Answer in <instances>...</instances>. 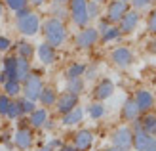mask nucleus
I'll return each mask as SVG.
<instances>
[{
    "label": "nucleus",
    "mask_w": 156,
    "mask_h": 151,
    "mask_svg": "<svg viewBox=\"0 0 156 151\" xmlns=\"http://www.w3.org/2000/svg\"><path fill=\"white\" fill-rule=\"evenodd\" d=\"M97 77V65H86V71H84V77L82 78H88V81H93Z\"/></svg>",
    "instance_id": "4c0bfd02"
},
{
    "label": "nucleus",
    "mask_w": 156,
    "mask_h": 151,
    "mask_svg": "<svg viewBox=\"0 0 156 151\" xmlns=\"http://www.w3.org/2000/svg\"><path fill=\"white\" fill-rule=\"evenodd\" d=\"M147 29H149V33L156 35V8H152V12L149 13V19H147Z\"/></svg>",
    "instance_id": "c9c22d12"
},
{
    "label": "nucleus",
    "mask_w": 156,
    "mask_h": 151,
    "mask_svg": "<svg viewBox=\"0 0 156 151\" xmlns=\"http://www.w3.org/2000/svg\"><path fill=\"white\" fill-rule=\"evenodd\" d=\"M122 36V33H120V29L118 27H116V25H111V27H108L107 31H105V33L103 35H99V40L101 42H112V40H118V38Z\"/></svg>",
    "instance_id": "cd10ccee"
},
{
    "label": "nucleus",
    "mask_w": 156,
    "mask_h": 151,
    "mask_svg": "<svg viewBox=\"0 0 156 151\" xmlns=\"http://www.w3.org/2000/svg\"><path fill=\"white\" fill-rule=\"evenodd\" d=\"M69 2H71V0H53V4H61V6H65Z\"/></svg>",
    "instance_id": "49530a36"
},
{
    "label": "nucleus",
    "mask_w": 156,
    "mask_h": 151,
    "mask_svg": "<svg viewBox=\"0 0 156 151\" xmlns=\"http://www.w3.org/2000/svg\"><path fill=\"white\" fill-rule=\"evenodd\" d=\"M67 15H69V10H65V6H61V4H53V8H51V17L65 19Z\"/></svg>",
    "instance_id": "72a5a7b5"
},
{
    "label": "nucleus",
    "mask_w": 156,
    "mask_h": 151,
    "mask_svg": "<svg viewBox=\"0 0 156 151\" xmlns=\"http://www.w3.org/2000/svg\"><path fill=\"white\" fill-rule=\"evenodd\" d=\"M78 101H80V96H76V94L65 90V92L57 94V100H55V111H57L59 115H65V113L73 111V109L78 105Z\"/></svg>",
    "instance_id": "6e6552de"
},
{
    "label": "nucleus",
    "mask_w": 156,
    "mask_h": 151,
    "mask_svg": "<svg viewBox=\"0 0 156 151\" xmlns=\"http://www.w3.org/2000/svg\"><path fill=\"white\" fill-rule=\"evenodd\" d=\"M4 15V4H2V0H0V17Z\"/></svg>",
    "instance_id": "de8ad7c7"
},
{
    "label": "nucleus",
    "mask_w": 156,
    "mask_h": 151,
    "mask_svg": "<svg viewBox=\"0 0 156 151\" xmlns=\"http://www.w3.org/2000/svg\"><path fill=\"white\" fill-rule=\"evenodd\" d=\"M139 21H141V13H139L137 10H128L122 15V19L116 23V27L120 29L122 35H129V33H133V31L137 29Z\"/></svg>",
    "instance_id": "1a4fd4ad"
},
{
    "label": "nucleus",
    "mask_w": 156,
    "mask_h": 151,
    "mask_svg": "<svg viewBox=\"0 0 156 151\" xmlns=\"http://www.w3.org/2000/svg\"><path fill=\"white\" fill-rule=\"evenodd\" d=\"M152 52H154V54H156V40H154V42H152Z\"/></svg>",
    "instance_id": "3c124183"
},
{
    "label": "nucleus",
    "mask_w": 156,
    "mask_h": 151,
    "mask_svg": "<svg viewBox=\"0 0 156 151\" xmlns=\"http://www.w3.org/2000/svg\"><path fill=\"white\" fill-rule=\"evenodd\" d=\"M21 109L17 105V100H12L10 107H8V113H6V119H10V121H17V119H21Z\"/></svg>",
    "instance_id": "7c9ffc66"
},
{
    "label": "nucleus",
    "mask_w": 156,
    "mask_h": 151,
    "mask_svg": "<svg viewBox=\"0 0 156 151\" xmlns=\"http://www.w3.org/2000/svg\"><path fill=\"white\" fill-rule=\"evenodd\" d=\"M133 100H135V103H137L139 111H141V115L152 111V107L156 105V98H154V94H152L149 88H139V90L135 92Z\"/></svg>",
    "instance_id": "9d476101"
},
{
    "label": "nucleus",
    "mask_w": 156,
    "mask_h": 151,
    "mask_svg": "<svg viewBox=\"0 0 156 151\" xmlns=\"http://www.w3.org/2000/svg\"><path fill=\"white\" fill-rule=\"evenodd\" d=\"M139 124H141V128L147 132V134H151V136H156V115L154 113H143L141 117L137 119Z\"/></svg>",
    "instance_id": "5701e85b"
},
{
    "label": "nucleus",
    "mask_w": 156,
    "mask_h": 151,
    "mask_svg": "<svg viewBox=\"0 0 156 151\" xmlns=\"http://www.w3.org/2000/svg\"><path fill=\"white\" fill-rule=\"evenodd\" d=\"M105 151H124V149H118V147L112 145V147H108V149H105Z\"/></svg>",
    "instance_id": "09e8293b"
},
{
    "label": "nucleus",
    "mask_w": 156,
    "mask_h": 151,
    "mask_svg": "<svg viewBox=\"0 0 156 151\" xmlns=\"http://www.w3.org/2000/svg\"><path fill=\"white\" fill-rule=\"evenodd\" d=\"M55 100H57V90L53 88V86H44L40 96H38V101H40L42 107H46V109L55 105Z\"/></svg>",
    "instance_id": "4be33fe9"
},
{
    "label": "nucleus",
    "mask_w": 156,
    "mask_h": 151,
    "mask_svg": "<svg viewBox=\"0 0 156 151\" xmlns=\"http://www.w3.org/2000/svg\"><path fill=\"white\" fill-rule=\"evenodd\" d=\"M4 4L8 6V10H12L13 13L23 10V8L29 6V0H4Z\"/></svg>",
    "instance_id": "473e14b6"
},
{
    "label": "nucleus",
    "mask_w": 156,
    "mask_h": 151,
    "mask_svg": "<svg viewBox=\"0 0 156 151\" xmlns=\"http://www.w3.org/2000/svg\"><path fill=\"white\" fill-rule=\"evenodd\" d=\"M139 117H141V111H139L135 100L128 98L126 101H124V105H122V119L128 121V123H135Z\"/></svg>",
    "instance_id": "f3484780"
},
{
    "label": "nucleus",
    "mask_w": 156,
    "mask_h": 151,
    "mask_svg": "<svg viewBox=\"0 0 156 151\" xmlns=\"http://www.w3.org/2000/svg\"><path fill=\"white\" fill-rule=\"evenodd\" d=\"M17 100V105H19V109H21V115H30L33 111L36 109V101H30V100H27V98H15Z\"/></svg>",
    "instance_id": "c756f323"
},
{
    "label": "nucleus",
    "mask_w": 156,
    "mask_h": 151,
    "mask_svg": "<svg viewBox=\"0 0 156 151\" xmlns=\"http://www.w3.org/2000/svg\"><path fill=\"white\" fill-rule=\"evenodd\" d=\"M114 94V82L111 78H101V81L95 84V88H93V98L95 101H105L108 100Z\"/></svg>",
    "instance_id": "2eb2a0df"
},
{
    "label": "nucleus",
    "mask_w": 156,
    "mask_h": 151,
    "mask_svg": "<svg viewBox=\"0 0 156 151\" xmlns=\"http://www.w3.org/2000/svg\"><path fill=\"white\" fill-rule=\"evenodd\" d=\"M21 86H23V90H21L23 98H27L30 101H38V96H40V92L44 88V81H42V77L38 73H33V71H30L29 77L21 82Z\"/></svg>",
    "instance_id": "f03ea898"
},
{
    "label": "nucleus",
    "mask_w": 156,
    "mask_h": 151,
    "mask_svg": "<svg viewBox=\"0 0 156 151\" xmlns=\"http://www.w3.org/2000/svg\"><path fill=\"white\" fill-rule=\"evenodd\" d=\"M33 10H30V8L27 6V8H23V10H19V12H15V19H19V17H25L27 13H30Z\"/></svg>",
    "instance_id": "79ce46f5"
},
{
    "label": "nucleus",
    "mask_w": 156,
    "mask_h": 151,
    "mask_svg": "<svg viewBox=\"0 0 156 151\" xmlns=\"http://www.w3.org/2000/svg\"><path fill=\"white\" fill-rule=\"evenodd\" d=\"M42 33H44V38L46 42L51 44L53 48L61 46L65 40H67V25L63 23V19H57V17H48L44 23H42Z\"/></svg>",
    "instance_id": "f257e3e1"
},
{
    "label": "nucleus",
    "mask_w": 156,
    "mask_h": 151,
    "mask_svg": "<svg viewBox=\"0 0 156 151\" xmlns=\"http://www.w3.org/2000/svg\"><path fill=\"white\" fill-rule=\"evenodd\" d=\"M111 142H112L114 147L129 151L131 144H133V132H131L129 126H118V128L111 134Z\"/></svg>",
    "instance_id": "0eeeda50"
},
{
    "label": "nucleus",
    "mask_w": 156,
    "mask_h": 151,
    "mask_svg": "<svg viewBox=\"0 0 156 151\" xmlns=\"http://www.w3.org/2000/svg\"><path fill=\"white\" fill-rule=\"evenodd\" d=\"M21 90H23V86H21L19 81H15V78H6V81L2 82V92L6 94V96H10L12 100L19 98Z\"/></svg>",
    "instance_id": "412c9836"
},
{
    "label": "nucleus",
    "mask_w": 156,
    "mask_h": 151,
    "mask_svg": "<svg viewBox=\"0 0 156 151\" xmlns=\"http://www.w3.org/2000/svg\"><path fill=\"white\" fill-rule=\"evenodd\" d=\"M38 151H50V149H48V147H46V145H42V147H40V149H38Z\"/></svg>",
    "instance_id": "8fccbe9b"
},
{
    "label": "nucleus",
    "mask_w": 156,
    "mask_h": 151,
    "mask_svg": "<svg viewBox=\"0 0 156 151\" xmlns=\"http://www.w3.org/2000/svg\"><path fill=\"white\" fill-rule=\"evenodd\" d=\"M10 103H12V98H10V96H6V94L2 92V94H0V117H6Z\"/></svg>",
    "instance_id": "f704fd0d"
},
{
    "label": "nucleus",
    "mask_w": 156,
    "mask_h": 151,
    "mask_svg": "<svg viewBox=\"0 0 156 151\" xmlns=\"http://www.w3.org/2000/svg\"><path fill=\"white\" fill-rule=\"evenodd\" d=\"M154 90H156V78H154Z\"/></svg>",
    "instance_id": "864d4df0"
},
{
    "label": "nucleus",
    "mask_w": 156,
    "mask_h": 151,
    "mask_svg": "<svg viewBox=\"0 0 156 151\" xmlns=\"http://www.w3.org/2000/svg\"><path fill=\"white\" fill-rule=\"evenodd\" d=\"M101 15V4L95 2V0H88V17L91 19H99Z\"/></svg>",
    "instance_id": "2f4dec72"
},
{
    "label": "nucleus",
    "mask_w": 156,
    "mask_h": 151,
    "mask_svg": "<svg viewBox=\"0 0 156 151\" xmlns=\"http://www.w3.org/2000/svg\"><path fill=\"white\" fill-rule=\"evenodd\" d=\"M86 65L84 63H71L65 71V78H76V77H84Z\"/></svg>",
    "instance_id": "c85d7f7f"
},
{
    "label": "nucleus",
    "mask_w": 156,
    "mask_h": 151,
    "mask_svg": "<svg viewBox=\"0 0 156 151\" xmlns=\"http://www.w3.org/2000/svg\"><path fill=\"white\" fill-rule=\"evenodd\" d=\"M111 61L118 69H126L133 63V52L129 48H126V46H118V48H114L111 52Z\"/></svg>",
    "instance_id": "9b49d317"
},
{
    "label": "nucleus",
    "mask_w": 156,
    "mask_h": 151,
    "mask_svg": "<svg viewBox=\"0 0 156 151\" xmlns=\"http://www.w3.org/2000/svg\"><path fill=\"white\" fill-rule=\"evenodd\" d=\"M131 6H133V10H145V8H151L154 4V0H131L129 2Z\"/></svg>",
    "instance_id": "e433bc0d"
},
{
    "label": "nucleus",
    "mask_w": 156,
    "mask_h": 151,
    "mask_svg": "<svg viewBox=\"0 0 156 151\" xmlns=\"http://www.w3.org/2000/svg\"><path fill=\"white\" fill-rule=\"evenodd\" d=\"M57 151H78V149H76L73 144H63V145H61Z\"/></svg>",
    "instance_id": "37998d69"
},
{
    "label": "nucleus",
    "mask_w": 156,
    "mask_h": 151,
    "mask_svg": "<svg viewBox=\"0 0 156 151\" xmlns=\"http://www.w3.org/2000/svg\"><path fill=\"white\" fill-rule=\"evenodd\" d=\"M15 55H17V58H25V59H33V55H34V46L30 44V42H27V40H21V42H17L15 44Z\"/></svg>",
    "instance_id": "b1692460"
},
{
    "label": "nucleus",
    "mask_w": 156,
    "mask_h": 151,
    "mask_svg": "<svg viewBox=\"0 0 156 151\" xmlns=\"http://www.w3.org/2000/svg\"><path fill=\"white\" fill-rule=\"evenodd\" d=\"M129 10V4L128 2H122V0H111V2L107 4V13H105V17L112 23V25H116L120 19H122V15L126 13Z\"/></svg>",
    "instance_id": "f8f14e48"
},
{
    "label": "nucleus",
    "mask_w": 156,
    "mask_h": 151,
    "mask_svg": "<svg viewBox=\"0 0 156 151\" xmlns=\"http://www.w3.org/2000/svg\"><path fill=\"white\" fill-rule=\"evenodd\" d=\"M122 2H128V4H129V2H131V0H122Z\"/></svg>",
    "instance_id": "603ef678"
},
{
    "label": "nucleus",
    "mask_w": 156,
    "mask_h": 151,
    "mask_svg": "<svg viewBox=\"0 0 156 151\" xmlns=\"http://www.w3.org/2000/svg\"><path fill=\"white\" fill-rule=\"evenodd\" d=\"M30 73V61L25 58H17V81L23 82Z\"/></svg>",
    "instance_id": "bb28decb"
},
{
    "label": "nucleus",
    "mask_w": 156,
    "mask_h": 151,
    "mask_svg": "<svg viewBox=\"0 0 156 151\" xmlns=\"http://www.w3.org/2000/svg\"><path fill=\"white\" fill-rule=\"evenodd\" d=\"M88 117L90 119H93V121H97V119H103L105 117V113H107V107H105V103L103 101H93V103H90L88 105Z\"/></svg>",
    "instance_id": "393cba45"
},
{
    "label": "nucleus",
    "mask_w": 156,
    "mask_h": 151,
    "mask_svg": "<svg viewBox=\"0 0 156 151\" xmlns=\"http://www.w3.org/2000/svg\"><path fill=\"white\" fill-rule=\"evenodd\" d=\"M12 48V40L8 36H4V35H0V54H4V52H8Z\"/></svg>",
    "instance_id": "ea45409f"
},
{
    "label": "nucleus",
    "mask_w": 156,
    "mask_h": 151,
    "mask_svg": "<svg viewBox=\"0 0 156 151\" xmlns=\"http://www.w3.org/2000/svg\"><path fill=\"white\" fill-rule=\"evenodd\" d=\"M86 88V82L82 77H76V78H67V92H73L76 96H80Z\"/></svg>",
    "instance_id": "a878e982"
},
{
    "label": "nucleus",
    "mask_w": 156,
    "mask_h": 151,
    "mask_svg": "<svg viewBox=\"0 0 156 151\" xmlns=\"http://www.w3.org/2000/svg\"><path fill=\"white\" fill-rule=\"evenodd\" d=\"M93 142H95V134H93L90 128H82V130L74 132V136H73V145L78 151H88V149H91Z\"/></svg>",
    "instance_id": "ddd939ff"
},
{
    "label": "nucleus",
    "mask_w": 156,
    "mask_h": 151,
    "mask_svg": "<svg viewBox=\"0 0 156 151\" xmlns=\"http://www.w3.org/2000/svg\"><path fill=\"white\" fill-rule=\"evenodd\" d=\"M99 40V31L95 27H84L78 31V35L74 36V44H76V48H80V50H90L91 46H95Z\"/></svg>",
    "instance_id": "423d86ee"
},
{
    "label": "nucleus",
    "mask_w": 156,
    "mask_h": 151,
    "mask_svg": "<svg viewBox=\"0 0 156 151\" xmlns=\"http://www.w3.org/2000/svg\"><path fill=\"white\" fill-rule=\"evenodd\" d=\"M111 25H112V23L108 21L107 17H99V21H97V27H95V29L99 31V35H103V33H105V31H107L108 27H111Z\"/></svg>",
    "instance_id": "58836bf2"
},
{
    "label": "nucleus",
    "mask_w": 156,
    "mask_h": 151,
    "mask_svg": "<svg viewBox=\"0 0 156 151\" xmlns=\"http://www.w3.org/2000/svg\"><path fill=\"white\" fill-rule=\"evenodd\" d=\"M61 145H63V142H61V140H57V138H53V140H50L48 144H46V147H48L50 151H57Z\"/></svg>",
    "instance_id": "a19ab883"
},
{
    "label": "nucleus",
    "mask_w": 156,
    "mask_h": 151,
    "mask_svg": "<svg viewBox=\"0 0 156 151\" xmlns=\"http://www.w3.org/2000/svg\"><path fill=\"white\" fill-rule=\"evenodd\" d=\"M40 25H42V23H40V17H38L36 12H30V13L25 15V17L15 19V27H17V31L23 36H34V35H38Z\"/></svg>",
    "instance_id": "39448f33"
},
{
    "label": "nucleus",
    "mask_w": 156,
    "mask_h": 151,
    "mask_svg": "<svg viewBox=\"0 0 156 151\" xmlns=\"http://www.w3.org/2000/svg\"><path fill=\"white\" fill-rule=\"evenodd\" d=\"M95 2H99V4H101V2H103V0H95Z\"/></svg>",
    "instance_id": "5fc2aeb1"
},
{
    "label": "nucleus",
    "mask_w": 156,
    "mask_h": 151,
    "mask_svg": "<svg viewBox=\"0 0 156 151\" xmlns=\"http://www.w3.org/2000/svg\"><path fill=\"white\" fill-rule=\"evenodd\" d=\"M36 55H38V59H40L42 65H51V63L57 59V50L53 48L51 44L42 42V44H38V48H36Z\"/></svg>",
    "instance_id": "dca6fc26"
},
{
    "label": "nucleus",
    "mask_w": 156,
    "mask_h": 151,
    "mask_svg": "<svg viewBox=\"0 0 156 151\" xmlns=\"http://www.w3.org/2000/svg\"><path fill=\"white\" fill-rule=\"evenodd\" d=\"M48 0H29V4L30 6H34V8H40V6H44Z\"/></svg>",
    "instance_id": "c03bdc74"
},
{
    "label": "nucleus",
    "mask_w": 156,
    "mask_h": 151,
    "mask_svg": "<svg viewBox=\"0 0 156 151\" xmlns=\"http://www.w3.org/2000/svg\"><path fill=\"white\" fill-rule=\"evenodd\" d=\"M2 75L6 78H15L17 81V55H8L2 59Z\"/></svg>",
    "instance_id": "aec40b11"
},
{
    "label": "nucleus",
    "mask_w": 156,
    "mask_h": 151,
    "mask_svg": "<svg viewBox=\"0 0 156 151\" xmlns=\"http://www.w3.org/2000/svg\"><path fill=\"white\" fill-rule=\"evenodd\" d=\"M69 15L76 27H88L90 17H88V0H71L69 2Z\"/></svg>",
    "instance_id": "20e7f679"
},
{
    "label": "nucleus",
    "mask_w": 156,
    "mask_h": 151,
    "mask_svg": "<svg viewBox=\"0 0 156 151\" xmlns=\"http://www.w3.org/2000/svg\"><path fill=\"white\" fill-rule=\"evenodd\" d=\"M48 119H50L48 109L46 107H36L33 113L29 115V124H30V128H44V124L48 123Z\"/></svg>",
    "instance_id": "a211bd4d"
},
{
    "label": "nucleus",
    "mask_w": 156,
    "mask_h": 151,
    "mask_svg": "<svg viewBox=\"0 0 156 151\" xmlns=\"http://www.w3.org/2000/svg\"><path fill=\"white\" fill-rule=\"evenodd\" d=\"M131 132H133V144H131V147H133L135 151H145L147 145L151 144V142L154 140V136H151V134H147L141 124H139V121L133 123V128H131Z\"/></svg>",
    "instance_id": "4468645a"
},
{
    "label": "nucleus",
    "mask_w": 156,
    "mask_h": 151,
    "mask_svg": "<svg viewBox=\"0 0 156 151\" xmlns=\"http://www.w3.org/2000/svg\"><path fill=\"white\" fill-rule=\"evenodd\" d=\"M12 142H13V145L21 149V151H27L33 147L34 144V132L33 128H30V124H25V121H21L19 126H17V130L13 132V136H12Z\"/></svg>",
    "instance_id": "7ed1b4c3"
},
{
    "label": "nucleus",
    "mask_w": 156,
    "mask_h": 151,
    "mask_svg": "<svg viewBox=\"0 0 156 151\" xmlns=\"http://www.w3.org/2000/svg\"><path fill=\"white\" fill-rule=\"evenodd\" d=\"M82 119H84V109L80 105H76L73 111L61 115V124L63 126H76V124L82 123Z\"/></svg>",
    "instance_id": "6ab92c4d"
},
{
    "label": "nucleus",
    "mask_w": 156,
    "mask_h": 151,
    "mask_svg": "<svg viewBox=\"0 0 156 151\" xmlns=\"http://www.w3.org/2000/svg\"><path fill=\"white\" fill-rule=\"evenodd\" d=\"M145 151H156V138H154V140L151 142L149 145H147V149H145Z\"/></svg>",
    "instance_id": "a18cd8bd"
}]
</instances>
